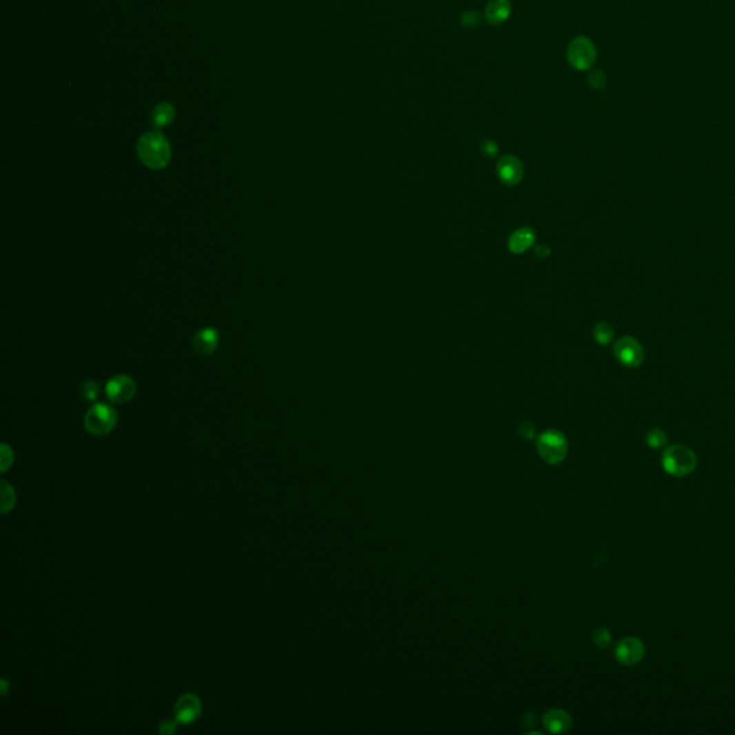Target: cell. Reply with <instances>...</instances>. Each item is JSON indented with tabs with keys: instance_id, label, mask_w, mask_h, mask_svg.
Returning a JSON list of instances; mask_svg holds the SVG:
<instances>
[{
	"instance_id": "obj_1",
	"label": "cell",
	"mask_w": 735,
	"mask_h": 735,
	"mask_svg": "<svg viewBox=\"0 0 735 735\" xmlns=\"http://www.w3.org/2000/svg\"><path fill=\"white\" fill-rule=\"evenodd\" d=\"M137 154L143 164L151 170L165 168L171 160L168 139L159 131L147 132L138 139Z\"/></svg>"
},
{
	"instance_id": "obj_2",
	"label": "cell",
	"mask_w": 735,
	"mask_h": 735,
	"mask_svg": "<svg viewBox=\"0 0 735 735\" xmlns=\"http://www.w3.org/2000/svg\"><path fill=\"white\" fill-rule=\"evenodd\" d=\"M662 467L672 477H687L696 468V456L685 445H671L662 454Z\"/></svg>"
},
{
	"instance_id": "obj_3",
	"label": "cell",
	"mask_w": 735,
	"mask_h": 735,
	"mask_svg": "<svg viewBox=\"0 0 735 735\" xmlns=\"http://www.w3.org/2000/svg\"><path fill=\"white\" fill-rule=\"evenodd\" d=\"M117 423V411L107 404H95L85 415V428L95 436L110 434Z\"/></svg>"
},
{
	"instance_id": "obj_4",
	"label": "cell",
	"mask_w": 735,
	"mask_h": 735,
	"mask_svg": "<svg viewBox=\"0 0 735 735\" xmlns=\"http://www.w3.org/2000/svg\"><path fill=\"white\" fill-rule=\"evenodd\" d=\"M537 451L546 463L558 464L565 460L567 454V441L562 432L550 430L538 436Z\"/></svg>"
},
{
	"instance_id": "obj_5",
	"label": "cell",
	"mask_w": 735,
	"mask_h": 735,
	"mask_svg": "<svg viewBox=\"0 0 735 735\" xmlns=\"http://www.w3.org/2000/svg\"><path fill=\"white\" fill-rule=\"evenodd\" d=\"M596 57L594 43L586 37L574 38L567 48V61L577 71H587L596 61Z\"/></svg>"
},
{
	"instance_id": "obj_6",
	"label": "cell",
	"mask_w": 735,
	"mask_h": 735,
	"mask_svg": "<svg viewBox=\"0 0 735 735\" xmlns=\"http://www.w3.org/2000/svg\"><path fill=\"white\" fill-rule=\"evenodd\" d=\"M137 385L132 378L127 375H117L112 379L108 381L107 387H105V394H107L108 399L115 402V404H125V402L131 401L135 395Z\"/></svg>"
},
{
	"instance_id": "obj_7",
	"label": "cell",
	"mask_w": 735,
	"mask_h": 735,
	"mask_svg": "<svg viewBox=\"0 0 735 735\" xmlns=\"http://www.w3.org/2000/svg\"><path fill=\"white\" fill-rule=\"evenodd\" d=\"M201 711H203L201 701H200V698L194 694L181 695L177 699L176 707H174V712H176V721L183 725H188L191 723H194L196 720H199Z\"/></svg>"
},
{
	"instance_id": "obj_8",
	"label": "cell",
	"mask_w": 735,
	"mask_h": 735,
	"mask_svg": "<svg viewBox=\"0 0 735 735\" xmlns=\"http://www.w3.org/2000/svg\"><path fill=\"white\" fill-rule=\"evenodd\" d=\"M615 656L618 662L625 665V667H632V665H636L643 659L645 645L638 638L627 636L616 645Z\"/></svg>"
},
{
	"instance_id": "obj_9",
	"label": "cell",
	"mask_w": 735,
	"mask_h": 735,
	"mask_svg": "<svg viewBox=\"0 0 735 735\" xmlns=\"http://www.w3.org/2000/svg\"><path fill=\"white\" fill-rule=\"evenodd\" d=\"M615 356L625 366H638L643 361V349L641 343L634 338H622L615 343Z\"/></svg>"
},
{
	"instance_id": "obj_10",
	"label": "cell",
	"mask_w": 735,
	"mask_h": 735,
	"mask_svg": "<svg viewBox=\"0 0 735 735\" xmlns=\"http://www.w3.org/2000/svg\"><path fill=\"white\" fill-rule=\"evenodd\" d=\"M499 179L507 185H516L523 179V165L514 155H504L497 164Z\"/></svg>"
},
{
	"instance_id": "obj_11",
	"label": "cell",
	"mask_w": 735,
	"mask_h": 735,
	"mask_svg": "<svg viewBox=\"0 0 735 735\" xmlns=\"http://www.w3.org/2000/svg\"><path fill=\"white\" fill-rule=\"evenodd\" d=\"M219 345V332L213 328L201 329L192 339V348L200 355H212Z\"/></svg>"
},
{
	"instance_id": "obj_12",
	"label": "cell",
	"mask_w": 735,
	"mask_h": 735,
	"mask_svg": "<svg viewBox=\"0 0 735 735\" xmlns=\"http://www.w3.org/2000/svg\"><path fill=\"white\" fill-rule=\"evenodd\" d=\"M512 5L509 0H490L485 6V17L492 25H500L509 19Z\"/></svg>"
},
{
	"instance_id": "obj_13",
	"label": "cell",
	"mask_w": 735,
	"mask_h": 735,
	"mask_svg": "<svg viewBox=\"0 0 735 735\" xmlns=\"http://www.w3.org/2000/svg\"><path fill=\"white\" fill-rule=\"evenodd\" d=\"M534 243V232L529 227H523V229L516 230L510 239H509V250L512 253H523L527 249H530Z\"/></svg>"
},
{
	"instance_id": "obj_14",
	"label": "cell",
	"mask_w": 735,
	"mask_h": 735,
	"mask_svg": "<svg viewBox=\"0 0 735 735\" xmlns=\"http://www.w3.org/2000/svg\"><path fill=\"white\" fill-rule=\"evenodd\" d=\"M570 716L563 709H552L545 715V727L550 732H563L570 727Z\"/></svg>"
},
{
	"instance_id": "obj_15",
	"label": "cell",
	"mask_w": 735,
	"mask_h": 735,
	"mask_svg": "<svg viewBox=\"0 0 735 735\" xmlns=\"http://www.w3.org/2000/svg\"><path fill=\"white\" fill-rule=\"evenodd\" d=\"M174 115H176V111H174L172 105L168 103V102H163V103L157 105V107L154 108L152 115H151V121H152V124L155 125V128H163V127H167L168 124H171L172 119H174Z\"/></svg>"
},
{
	"instance_id": "obj_16",
	"label": "cell",
	"mask_w": 735,
	"mask_h": 735,
	"mask_svg": "<svg viewBox=\"0 0 735 735\" xmlns=\"http://www.w3.org/2000/svg\"><path fill=\"white\" fill-rule=\"evenodd\" d=\"M667 443H668V436L662 430L652 428V430L647 431V434H646V444L650 445L651 448H654V450L663 448L665 445H667Z\"/></svg>"
},
{
	"instance_id": "obj_17",
	"label": "cell",
	"mask_w": 735,
	"mask_h": 735,
	"mask_svg": "<svg viewBox=\"0 0 735 735\" xmlns=\"http://www.w3.org/2000/svg\"><path fill=\"white\" fill-rule=\"evenodd\" d=\"M16 494L13 487L8 481H2V513L6 514L14 509Z\"/></svg>"
},
{
	"instance_id": "obj_18",
	"label": "cell",
	"mask_w": 735,
	"mask_h": 735,
	"mask_svg": "<svg viewBox=\"0 0 735 735\" xmlns=\"http://www.w3.org/2000/svg\"><path fill=\"white\" fill-rule=\"evenodd\" d=\"M593 335H594V339H596L599 343L606 345V343H609L612 341V338H614V329H612V326L609 323L601 322V323H598L596 326H594Z\"/></svg>"
},
{
	"instance_id": "obj_19",
	"label": "cell",
	"mask_w": 735,
	"mask_h": 735,
	"mask_svg": "<svg viewBox=\"0 0 735 735\" xmlns=\"http://www.w3.org/2000/svg\"><path fill=\"white\" fill-rule=\"evenodd\" d=\"M101 394V388L97 381H86L81 387V395L86 401H97Z\"/></svg>"
},
{
	"instance_id": "obj_20",
	"label": "cell",
	"mask_w": 735,
	"mask_h": 735,
	"mask_svg": "<svg viewBox=\"0 0 735 735\" xmlns=\"http://www.w3.org/2000/svg\"><path fill=\"white\" fill-rule=\"evenodd\" d=\"M592 638H593L594 645L599 646V647H607V646L610 645V641H612L609 631H607V629H605V627H599V629H596V631L593 632V636H592Z\"/></svg>"
},
{
	"instance_id": "obj_21",
	"label": "cell",
	"mask_w": 735,
	"mask_h": 735,
	"mask_svg": "<svg viewBox=\"0 0 735 735\" xmlns=\"http://www.w3.org/2000/svg\"><path fill=\"white\" fill-rule=\"evenodd\" d=\"M0 464H2V472H6L8 468L13 464V451L9 448L8 444L2 445V460H0Z\"/></svg>"
},
{
	"instance_id": "obj_22",
	"label": "cell",
	"mask_w": 735,
	"mask_h": 735,
	"mask_svg": "<svg viewBox=\"0 0 735 735\" xmlns=\"http://www.w3.org/2000/svg\"><path fill=\"white\" fill-rule=\"evenodd\" d=\"M589 83L593 86L594 90H601L606 83V77L602 71H593L589 77Z\"/></svg>"
},
{
	"instance_id": "obj_23",
	"label": "cell",
	"mask_w": 735,
	"mask_h": 735,
	"mask_svg": "<svg viewBox=\"0 0 735 735\" xmlns=\"http://www.w3.org/2000/svg\"><path fill=\"white\" fill-rule=\"evenodd\" d=\"M160 734L163 735H172L177 732V721H164L159 727Z\"/></svg>"
},
{
	"instance_id": "obj_24",
	"label": "cell",
	"mask_w": 735,
	"mask_h": 735,
	"mask_svg": "<svg viewBox=\"0 0 735 735\" xmlns=\"http://www.w3.org/2000/svg\"><path fill=\"white\" fill-rule=\"evenodd\" d=\"M463 19H464L463 22H465V23H464L465 26H470V23H472V26L479 25V16H477L476 13H472V12H467V13L463 16Z\"/></svg>"
},
{
	"instance_id": "obj_25",
	"label": "cell",
	"mask_w": 735,
	"mask_h": 735,
	"mask_svg": "<svg viewBox=\"0 0 735 735\" xmlns=\"http://www.w3.org/2000/svg\"><path fill=\"white\" fill-rule=\"evenodd\" d=\"M481 148H483V152H484L485 155H490V157L494 155V154L497 152V147H496V144L492 143V141H485V143L483 144Z\"/></svg>"
},
{
	"instance_id": "obj_26",
	"label": "cell",
	"mask_w": 735,
	"mask_h": 735,
	"mask_svg": "<svg viewBox=\"0 0 735 735\" xmlns=\"http://www.w3.org/2000/svg\"><path fill=\"white\" fill-rule=\"evenodd\" d=\"M520 430H523V434H520L523 439H532L534 434V427L532 424H523Z\"/></svg>"
},
{
	"instance_id": "obj_27",
	"label": "cell",
	"mask_w": 735,
	"mask_h": 735,
	"mask_svg": "<svg viewBox=\"0 0 735 735\" xmlns=\"http://www.w3.org/2000/svg\"><path fill=\"white\" fill-rule=\"evenodd\" d=\"M549 253H550V250H549L547 246H538L537 248V256L540 259H546L549 256Z\"/></svg>"
},
{
	"instance_id": "obj_28",
	"label": "cell",
	"mask_w": 735,
	"mask_h": 735,
	"mask_svg": "<svg viewBox=\"0 0 735 735\" xmlns=\"http://www.w3.org/2000/svg\"><path fill=\"white\" fill-rule=\"evenodd\" d=\"M9 691V682L6 679H2V695L5 696Z\"/></svg>"
}]
</instances>
